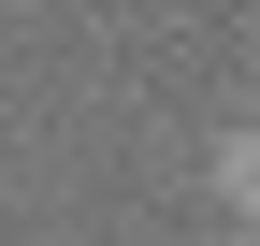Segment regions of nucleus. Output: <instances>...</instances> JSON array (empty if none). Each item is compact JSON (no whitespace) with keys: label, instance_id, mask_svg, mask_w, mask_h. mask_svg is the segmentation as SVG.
<instances>
[{"label":"nucleus","instance_id":"nucleus-1","mask_svg":"<svg viewBox=\"0 0 260 246\" xmlns=\"http://www.w3.org/2000/svg\"><path fill=\"white\" fill-rule=\"evenodd\" d=\"M217 203H232V218L260 232V116H246V131H232V145H217Z\"/></svg>","mask_w":260,"mask_h":246}]
</instances>
